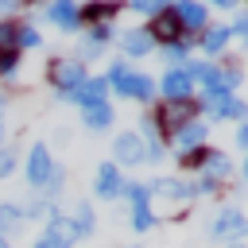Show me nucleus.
Here are the masks:
<instances>
[{
  "label": "nucleus",
  "mask_w": 248,
  "mask_h": 248,
  "mask_svg": "<svg viewBox=\"0 0 248 248\" xmlns=\"http://www.w3.org/2000/svg\"><path fill=\"white\" fill-rule=\"evenodd\" d=\"M105 81H108V89H116V93H124V97H136V101H151V97H155V81H151L147 74H136V70L124 66V62H112L108 74H105Z\"/></svg>",
  "instance_id": "1"
},
{
  "label": "nucleus",
  "mask_w": 248,
  "mask_h": 248,
  "mask_svg": "<svg viewBox=\"0 0 248 248\" xmlns=\"http://www.w3.org/2000/svg\"><path fill=\"white\" fill-rule=\"evenodd\" d=\"M46 74H50V85L58 89V97H62V101H66V97H70V93L89 78V74H85V66H81V58H54Z\"/></svg>",
  "instance_id": "2"
},
{
  "label": "nucleus",
  "mask_w": 248,
  "mask_h": 248,
  "mask_svg": "<svg viewBox=\"0 0 248 248\" xmlns=\"http://www.w3.org/2000/svg\"><path fill=\"white\" fill-rule=\"evenodd\" d=\"M202 105H205V112L217 116V120H248V108H244L229 89H205Z\"/></svg>",
  "instance_id": "3"
},
{
  "label": "nucleus",
  "mask_w": 248,
  "mask_h": 248,
  "mask_svg": "<svg viewBox=\"0 0 248 248\" xmlns=\"http://www.w3.org/2000/svg\"><path fill=\"white\" fill-rule=\"evenodd\" d=\"M124 198L132 202V225L140 232H147L155 225V213H151V194H147V182H124Z\"/></svg>",
  "instance_id": "4"
},
{
  "label": "nucleus",
  "mask_w": 248,
  "mask_h": 248,
  "mask_svg": "<svg viewBox=\"0 0 248 248\" xmlns=\"http://www.w3.org/2000/svg\"><path fill=\"white\" fill-rule=\"evenodd\" d=\"M50 174H54V159H50L46 143H35L31 155H27V186H31V190H43Z\"/></svg>",
  "instance_id": "5"
},
{
  "label": "nucleus",
  "mask_w": 248,
  "mask_h": 248,
  "mask_svg": "<svg viewBox=\"0 0 248 248\" xmlns=\"http://www.w3.org/2000/svg\"><path fill=\"white\" fill-rule=\"evenodd\" d=\"M78 240V232H74V225H70V217H62V213H54L50 217V225H46V232L35 240V248H70Z\"/></svg>",
  "instance_id": "6"
},
{
  "label": "nucleus",
  "mask_w": 248,
  "mask_h": 248,
  "mask_svg": "<svg viewBox=\"0 0 248 248\" xmlns=\"http://www.w3.org/2000/svg\"><path fill=\"white\" fill-rule=\"evenodd\" d=\"M248 232V217L240 213V209H225V213H217L213 221H209V236H217V240H225V236H244Z\"/></svg>",
  "instance_id": "7"
},
{
  "label": "nucleus",
  "mask_w": 248,
  "mask_h": 248,
  "mask_svg": "<svg viewBox=\"0 0 248 248\" xmlns=\"http://www.w3.org/2000/svg\"><path fill=\"white\" fill-rule=\"evenodd\" d=\"M147 31H151V39H155V43H163V46H167V43L186 39V31H182V23L174 19V12H170V8H163V12L151 19V27H147Z\"/></svg>",
  "instance_id": "8"
},
{
  "label": "nucleus",
  "mask_w": 248,
  "mask_h": 248,
  "mask_svg": "<svg viewBox=\"0 0 248 248\" xmlns=\"http://www.w3.org/2000/svg\"><path fill=\"white\" fill-rule=\"evenodd\" d=\"M93 194H97V198H120V194H124V174H120L116 163H101V167H97Z\"/></svg>",
  "instance_id": "9"
},
{
  "label": "nucleus",
  "mask_w": 248,
  "mask_h": 248,
  "mask_svg": "<svg viewBox=\"0 0 248 248\" xmlns=\"http://www.w3.org/2000/svg\"><path fill=\"white\" fill-rule=\"evenodd\" d=\"M170 12H174V19L182 23V31H205V27H209V12H205L202 4H194V0L170 4Z\"/></svg>",
  "instance_id": "10"
},
{
  "label": "nucleus",
  "mask_w": 248,
  "mask_h": 248,
  "mask_svg": "<svg viewBox=\"0 0 248 248\" xmlns=\"http://www.w3.org/2000/svg\"><path fill=\"white\" fill-rule=\"evenodd\" d=\"M159 93L167 97V101H190V93H194V81L186 78V70L178 66V70H167L163 74V81H159Z\"/></svg>",
  "instance_id": "11"
},
{
  "label": "nucleus",
  "mask_w": 248,
  "mask_h": 248,
  "mask_svg": "<svg viewBox=\"0 0 248 248\" xmlns=\"http://www.w3.org/2000/svg\"><path fill=\"white\" fill-rule=\"evenodd\" d=\"M120 50H124V54H132V58H143V54H151V50H155V39H151V31H147V27H128V31L120 35Z\"/></svg>",
  "instance_id": "12"
},
{
  "label": "nucleus",
  "mask_w": 248,
  "mask_h": 248,
  "mask_svg": "<svg viewBox=\"0 0 248 248\" xmlns=\"http://www.w3.org/2000/svg\"><path fill=\"white\" fill-rule=\"evenodd\" d=\"M105 97H108V81H105V78H85L66 101H74V105L85 108V105H97V101H105Z\"/></svg>",
  "instance_id": "13"
},
{
  "label": "nucleus",
  "mask_w": 248,
  "mask_h": 248,
  "mask_svg": "<svg viewBox=\"0 0 248 248\" xmlns=\"http://www.w3.org/2000/svg\"><path fill=\"white\" fill-rule=\"evenodd\" d=\"M151 120L163 124V128H170V132H178L182 124H190V101H167Z\"/></svg>",
  "instance_id": "14"
},
{
  "label": "nucleus",
  "mask_w": 248,
  "mask_h": 248,
  "mask_svg": "<svg viewBox=\"0 0 248 248\" xmlns=\"http://www.w3.org/2000/svg\"><path fill=\"white\" fill-rule=\"evenodd\" d=\"M112 151H116V159H120L124 167H132V163H143V159H147V155H143V140H140V132H124V136H116Z\"/></svg>",
  "instance_id": "15"
},
{
  "label": "nucleus",
  "mask_w": 248,
  "mask_h": 248,
  "mask_svg": "<svg viewBox=\"0 0 248 248\" xmlns=\"http://www.w3.org/2000/svg\"><path fill=\"white\" fill-rule=\"evenodd\" d=\"M46 16H50L62 31H78V27H81V19H78V4H74V0H58V4H50Z\"/></svg>",
  "instance_id": "16"
},
{
  "label": "nucleus",
  "mask_w": 248,
  "mask_h": 248,
  "mask_svg": "<svg viewBox=\"0 0 248 248\" xmlns=\"http://www.w3.org/2000/svg\"><path fill=\"white\" fill-rule=\"evenodd\" d=\"M205 132H209L205 124L190 120V124H182V128L174 132V143H178V147H182V155H186V151H194V147H202V143H205Z\"/></svg>",
  "instance_id": "17"
},
{
  "label": "nucleus",
  "mask_w": 248,
  "mask_h": 248,
  "mask_svg": "<svg viewBox=\"0 0 248 248\" xmlns=\"http://www.w3.org/2000/svg\"><path fill=\"white\" fill-rule=\"evenodd\" d=\"M116 12H120V4H85V8H78V19H85L89 27H101V23H108Z\"/></svg>",
  "instance_id": "18"
},
{
  "label": "nucleus",
  "mask_w": 248,
  "mask_h": 248,
  "mask_svg": "<svg viewBox=\"0 0 248 248\" xmlns=\"http://www.w3.org/2000/svg\"><path fill=\"white\" fill-rule=\"evenodd\" d=\"M229 39H232V31H229L225 23H217V27H205V31H202V46H205V54H221Z\"/></svg>",
  "instance_id": "19"
},
{
  "label": "nucleus",
  "mask_w": 248,
  "mask_h": 248,
  "mask_svg": "<svg viewBox=\"0 0 248 248\" xmlns=\"http://www.w3.org/2000/svg\"><path fill=\"white\" fill-rule=\"evenodd\" d=\"M81 120H85L89 128H108V124H112V105H108V101L85 105V108H81Z\"/></svg>",
  "instance_id": "20"
},
{
  "label": "nucleus",
  "mask_w": 248,
  "mask_h": 248,
  "mask_svg": "<svg viewBox=\"0 0 248 248\" xmlns=\"http://www.w3.org/2000/svg\"><path fill=\"white\" fill-rule=\"evenodd\" d=\"M19 225H23V209L12 202H0V236L8 240V232H16Z\"/></svg>",
  "instance_id": "21"
},
{
  "label": "nucleus",
  "mask_w": 248,
  "mask_h": 248,
  "mask_svg": "<svg viewBox=\"0 0 248 248\" xmlns=\"http://www.w3.org/2000/svg\"><path fill=\"white\" fill-rule=\"evenodd\" d=\"M108 39H112V27H108V23H101V27H89V31H85V54H101Z\"/></svg>",
  "instance_id": "22"
},
{
  "label": "nucleus",
  "mask_w": 248,
  "mask_h": 248,
  "mask_svg": "<svg viewBox=\"0 0 248 248\" xmlns=\"http://www.w3.org/2000/svg\"><path fill=\"white\" fill-rule=\"evenodd\" d=\"M190 46H194L190 39H178V43H167V46H163V58H167V62H174L170 70H178V66H186V62H190Z\"/></svg>",
  "instance_id": "23"
},
{
  "label": "nucleus",
  "mask_w": 248,
  "mask_h": 248,
  "mask_svg": "<svg viewBox=\"0 0 248 248\" xmlns=\"http://www.w3.org/2000/svg\"><path fill=\"white\" fill-rule=\"evenodd\" d=\"M70 225H74L78 240H81V236H89V232H93V213H89V205H78V213L70 217Z\"/></svg>",
  "instance_id": "24"
},
{
  "label": "nucleus",
  "mask_w": 248,
  "mask_h": 248,
  "mask_svg": "<svg viewBox=\"0 0 248 248\" xmlns=\"http://www.w3.org/2000/svg\"><path fill=\"white\" fill-rule=\"evenodd\" d=\"M19 50V23H0V54Z\"/></svg>",
  "instance_id": "25"
},
{
  "label": "nucleus",
  "mask_w": 248,
  "mask_h": 248,
  "mask_svg": "<svg viewBox=\"0 0 248 248\" xmlns=\"http://www.w3.org/2000/svg\"><path fill=\"white\" fill-rule=\"evenodd\" d=\"M209 159H213V151H209V147H194V151H186V155H182V167H205Z\"/></svg>",
  "instance_id": "26"
},
{
  "label": "nucleus",
  "mask_w": 248,
  "mask_h": 248,
  "mask_svg": "<svg viewBox=\"0 0 248 248\" xmlns=\"http://www.w3.org/2000/svg\"><path fill=\"white\" fill-rule=\"evenodd\" d=\"M19 70V50H8V54H0V78H12Z\"/></svg>",
  "instance_id": "27"
},
{
  "label": "nucleus",
  "mask_w": 248,
  "mask_h": 248,
  "mask_svg": "<svg viewBox=\"0 0 248 248\" xmlns=\"http://www.w3.org/2000/svg\"><path fill=\"white\" fill-rule=\"evenodd\" d=\"M132 8H136V12H143V16H151V19H155V16H159V12H163V8H167V4H159V0H136V4H132Z\"/></svg>",
  "instance_id": "28"
},
{
  "label": "nucleus",
  "mask_w": 248,
  "mask_h": 248,
  "mask_svg": "<svg viewBox=\"0 0 248 248\" xmlns=\"http://www.w3.org/2000/svg\"><path fill=\"white\" fill-rule=\"evenodd\" d=\"M39 43H43V35H39L35 27H23V23H19V46H39Z\"/></svg>",
  "instance_id": "29"
},
{
  "label": "nucleus",
  "mask_w": 248,
  "mask_h": 248,
  "mask_svg": "<svg viewBox=\"0 0 248 248\" xmlns=\"http://www.w3.org/2000/svg\"><path fill=\"white\" fill-rule=\"evenodd\" d=\"M12 167H16V151L12 147H0V178H8Z\"/></svg>",
  "instance_id": "30"
},
{
  "label": "nucleus",
  "mask_w": 248,
  "mask_h": 248,
  "mask_svg": "<svg viewBox=\"0 0 248 248\" xmlns=\"http://www.w3.org/2000/svg\"><path fill=\"white\" fill-rule=\"evenodd\" d=\"M229 31H232V35H240V39H244V46H248V12H244V16H240V19L229 27Z\"/></svg>",
  "instance_id": "31"
},
{
  "label": "nucleus",
  "mask_w": 248,
  "mask_h": 248,
  "mask_svg": "<svg viewBox=\"0 0 248 248\" xmlns=\"http://www.w3.org/2000/svg\"><path fill=\"white\" fill-rule=\"evenodd\" d=\"M236 143H240V147H248V120L236 128Z\"/></svg>",
  "instance_id": "32"
},
{
  "label": "nucleus",
  "mask_w": 248,
  "mask_h": 248,
  "mask_svg": "<svg viewBox=\"0 0 248 248\" xmlns=\"http://www.w3.org/2000/svg\"><path fill=\"white\" fill-rule=\"evenodd\" d=\"M244 178H248V159H244Z\"/></svg>",
  "instance_id": "33"
},
{
  "label": "nucleus",
  "mask_w": 248,
  "mask_h": 248,
  "mask_svg": "<svg viewBox=\"0 0 248 248\" xmlns=\"http://www.w3.org/2000/svg\"><path fill=\"white\" fill-rule=\"evenodd\" d=\"M0 248H8V240H4V236H0Z\"/></svg>",
  "instance_id": "34"
},
{
  "label": "nucleus",
  "mask_w": 248,
  "mask_h": 248,
  "mask_svg": "<svg viewBox=\"0 0 248 248\" xmlns=\"http://www.w3.org/2000/svg\"><path fill=\"white\" fill-rule=\"evenodd\" d=\"M229 248H244V244H229Z\"/></svg>",
  "instance_id": "35"
},
{
  "label": "nucleus",
  "mask_w": 248,
  "mask_h": 248,
  "mask_svg": "<svg viewBox=\"0 0 248 248\" xmlns=\"http://www.w3.org/2000/svg\"><path fill=\"white\" fill-rule=\"evenodd\" d=\"M0 136H4V120H0Z\"/></svg>",
  "instance_id": "36"
}]
</instances>
